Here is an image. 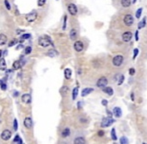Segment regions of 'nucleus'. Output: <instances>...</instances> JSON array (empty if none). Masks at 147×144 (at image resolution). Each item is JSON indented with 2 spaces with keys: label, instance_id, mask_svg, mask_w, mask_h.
I'll list each match as a JSON object with an SVG mask.
<instances>
[{
  "label": "nucleus",
  "instance_id": "1",
  "mask_svg": "<svg viewBox=\"0 0 147 144\" xmlns=\"http://www.w3.org/2000/svg\"><path fill=\"white\" fill-rule=\"evenodd\" d=\"M38 45L42 46V47H48L51 45V40L49 37L44 36V37H40L38 40Z\"/></svg>",
  "mask_w": 147,
  "mask_h": 144
},
{
  "label": "nucleus",
  "instance_id": "2",
  "mask_svg": "<svg viewBox=\"0 0 147 144\" xmlns=\"http://www.w3.org/2000/svg\"><path fill=\"white\" fill-rule=\"evenodd\" d=\"M123 60H124L123 56L120 55V54H118V55H116V56L113 57L112 63H113V65L115 66V67H120V66L122 65V63H123Z\"/></svg>",
  "mask_w": 147,
  "mask_h": 144
},
{
  "label": "nucleus",
  "instance_id": "3",
  "mask_svg": "<svg viewBox=\"0 0 147 144\" xmlns=\"http://www.w3.org/2000/svg\"><path fill=\"white\" fill-rule=\"evenodd\" d=\"M123 22L126 26H131V25L134 23V18L131 14H126L123 17Z\"/></svg>",
  "mask_w": 147,
  "mask_h": 144
},
{
  "label": "nucleus",
  "instance_id": "4",
  "mask_svg": "<svg viewBox=\"0 0 147 144\" xmlns=\"http://www.w3.org/2000/svg\"><path fill=\"white\" fill-rule=\"evenodd\" d=\"M37 16H38V14H37L36 11H32V12L28 13V14L25 16V19H26L27 22L31 23V22H34V21L37 19Z\"/></svg>",
  "mask_w": 147,
  "mask_h": 144
},
{
  "label": "nucleus",
  "instance_id": "5",
  "mask_svg": "<svg viewBox=\"0 0 147 144\" xmlns=\"http://www.w3.org/2000/svg\"><path fill=\"white\" fill-rule=\"evenodd\" d=\"M108 84V79L106 78V77H104V76H102V77H100L99 79L97 80V83H96V85H97V87H99V88H103V87H105L106 85Z\"/></svg>",
  "mask_w": 147,
  "mask_h": 144
},
{
  "label": "nucleus",
  "instance_id": "6",
  "mask_svg": "<svg viewBox=\"0 0 147 144\" xmlns=\"http://www.w3.org/2000/svg\"><path fill=\"white\" fill-rule=\"evenodd\" d=\"M114 123V119L112 117H105L101 121V127H108Z\"/></svg>",
  "mask_w": 147,
  "mask_h": 144
},
{
  "label": "nucleus",
  "instance_id": "7",
  "mask_svg": "<svg viewBox=\"0 0 147 144\" xmlns=\"http://www.w3.org/2000/svg\"><path fill=\"white\" fill-rule=\"evenodd\" d=\"M67 9H68V12L71 14V15H76L77 14V12H78V9H77V6L75 5V4H73V3H70V4H68V6H67Z\"/></svg>",
  "mask_w": 147,
  "mask_h": 144
},
{
  "label": "nucleus",
  "instance_id": "8",
  "mask_svg": "<svg viewBox=\"0 0 147 144\" xmlns=\"http://www.w3.org/2000/svg\"><path fill=\"white\" fill-rule=\"evenodd\" d=\"M11 138V131L8 130V129H5L2 131L1 133V139L4 140V141H7Z\"/></svg>",
  "mask_w": 147,
  "mask_h": 144
},
{
  "label": "nucleus",
  "instance_id": "9",
  "mask_svg": "<svg viewBox=\"0 0 147 144\" xmlns=\"http://www.w3.org/2000/svg\"><path fill=\"white\" fill-rule=\"evenodd\" d=\"M132 38V32L131 31H125L122 34V40L124 42H129Z\"/></svg>",
  "mask_w": 147,
  "mask_h": 144
},
{
  "label": "nucleus",
  "instance_id": "10",
  "mask_svg": "<svg viewBox=\"0 0 147 144\" xmlns=\"http://www.w3.org/2000/svg\"><path fill=\"white\" fill-rule=\"evenodd\" d=\"M23 124L25 126V128H27V129H31L32 127H33V121H32V119L30 117H26L23 121Z\"/></svg>",
  "mask_w": 147,
  "mask_h": 144
},
{
  "label": "nucleus",
  "instance_id": "11",
  "mask_svg": "<svg viewBox=\"0 0 147 144\" xmlns=\"http://www.w3.org/2000/svg\"><path fill=\"white\" fill-rule=\"evenodd\" d=\"M83 48H84V45H83L82 42L79 41V40L75 41V43H74V49H75V51L81 52V51L83 50Z\"/></svg>",
  "mask_w": 147,
  "mask_h": 144
},
{
  "label": "nucleus",
  "instance_id": "12",
  "mask_svg": "<svg viewBox=\"0 0 147 144\" xmlns=\"http://www.w3.org/2000/svg\"><path fill=\"white\" fill-rule=\"evenodd\" d=\"M21 100L23 103L25 104H30L31 103V95L29 94V93H26V94H23L21 96Z\"/></svg>",
  "mask_w": 147,
  "mask_h": 144
},
{
  "label": "nucleus",
  "instance_id": "13",
  "mask_svg": "<svg viewBox=\"0 0 147 144\" xmlns=\"http://www.w3.org/2000/svg\"><path fill=\"white\" fill-rule=\"evenodd\" d=\"M112 113H113V115L115 116L116 118H120V117L122 116V110H121L120 107H117V106H116V107L113 108Z\"/></svg>",
  "mask_w": 147,
  "mask_h": 144
},
{
  "label": "nucleus",
  "instance_id": "14",
  "mask_svg": "<svg viewBox=\"0 0 147 144\" xmlns=\"http://www.w3.org/2000/svg\"><path fill=\"white\" fill-rule=\"evenodd\" d=\"M93 91H94V89L91 88V87L84 88V89L82 90V92H81V96H82V97H85V96H87V95L90 94V93H92Z\"/></svg>",
  "mask_w": 147,
  "mask_h": 144
},
{
  "label": "nucleus",
  "instance_id": "15",
  "mask_svg": "<svg viewBox=\"0 0 147 144\" xmlns=\"http://www.w3.org/2000/svg\"><path fill=\"white\" fill-rule=\"evenodd\" d=\"M102 90L106 93V94H108L109 96H112V95H113V93H114L113 88H112V87H110V86H107V85H106L105 87H103V88H102Z\"/></svg>",
  "mask_w": 147,
  "mask_h": 144
},
{
  "label": "nucleus",
  "instance_id": "16",
  "mask_svg": "<svg viewBox=\"0 0 147 144\" xmlns=\"http://www.w3.org/2000/svg\"><path fill=\"white\" fill-rule=\"evenodd\" d=\"M69 37L71 40H76L77 39V31L75 29H71L69 32Z\"/></svg>",
  "mask_w": 147,
  "mask_h": 144
},
{
  "label": "nucleus",
  "instance_id": "17",
  "mask_svg": "<svg viewBox=\"0 0 147 144\" xmlns=\"http://www.w3.org/2000/svg\"><path fill=\"white\" fill-rule=\"evenodd\" d=\"M69 135H70V129L68 128V127H66V128H64V129L62 130V132H61V136H62L63 138L68 137Z\"/></svg>",
  "mask_w": 147,
  "mask_h": 144
},
{
  "label": "nucleus",
  "instance_id": "18",
  "mask_svg": "<svg viewBox=\"0 0 147 144\" xmlns=\"http://www.w3.org/2000/svg\"><path fill=\"white\" fill-rule=\"evenodd\" d=\"M7 36L5 34H3V33H1L0 34V45H4L7 43Z\"/></svg>",
  "mask_w": 147,
  "mask_h": 144
},
{
  "label": "nucleus",
  "instance_id": "19",
  "mask_svg": "<svg viewBox=\"0 0 147 144\" xmlns=\"http://www.w3.org/2000/svg\"><path fill=\"white\" fill-rule=\"evenodd\" d=\"M71 75H72V71H71V69L66 68V69L64 70V77L66 78V79H70V78H71Z\"/></svg>",
  "mask_w": 147,
  "mask_h": 144
},
{
  "label": "nucleus",
  "instance_id": "20",
  "mask_svg": "<svg viewBox=\"0 0 147 144\" xmlns=\"http://www.w3.org/2000/svg\"><path fill=\"white\" fill-rule=\"evenodd\" d=\"M57 55H58V52L56 51V50H54V49H50L49 51L47 52V56H49V57H56Z\"/></svg>",
  "mask_w": 147,
  "mask_h": 144
},
{
  "label": "nucleus",
  "instance_id": "21",
  "mask_svg": "<svg viewBox=\"0 0 147 144\" xmlns=\"http://www.w3.org/2000/svg\"><path fill=\"white\" fill-rule=\"evenodd\" d=\"M85 142H86L85 138H84V137H81V136L74 139V143H75V144H84Z\"/></svg>",
  "mask_w": 147,
  "mask_h": 144
},
{
  "label": "nucleus",
  "instance_id": "22",
  "mask_svg": "<svg viewBox=\"0 0 147 144\" xmlns=\"http://www.w3.org/2000/svg\"><path fill=\"white\" fill-rule=\"evenodd\" d=\"M22 65H23V64H22V62H21L20 60H16V61H14V63H13V68L16 69V70L20 69Z\"/></svg>",
  "mask_w": 147,
  "mask_h": 144
},
{
  "label": "nucleus",
  "instance_id": "23",
  "mask_svg": "<svg viewBox=\"0 0 147 144\" xmlns=\"http://www.w3.org/2000/svg\"><path fill=\"white\" fill-rule=\"evenodd\" d=\"M146 26V17H143L142 20L138 23V29H141V28H144Z\"/></svg>",
  "mask_w": 147,
  "mask_h": 144
},
{
  "label": "nucleus",
  "instance_id": "24",
  "mask_svg": "<svg viewBox=\"0 0 147 144\" xmlns=\"http://www.w3.org/2000/svg\"><path fill=\"white\" fill-rule=\"evenodd\" d=\"M130 4H131V0H121V5H122V7L127 8V7L130 6Z\"/></svg>",
  "mask_w": 147,
  "mask_h": 144
},
{
  "label": "nucleus",
  "instance_id": "25",
  "mask_svg": "<svg viewBox=\"0 0 147 144\" xmlns=\"http://www.w3.org/2000/svg\"><path fill=\"white\" fill-rule=\"evenodd\" d=\"M0 69L5 70L6 69V61L4 58H1V61H0Z\"/></svg>",
  "mask_w": 147,
  "mask_h": 144
},
{
  "label": "nucleus",
  "instance_id": "26",
  "mask_svg": "<svg viewBox=\"0 0 147 144\" xmlns=\"http://www.w3.org/2000/svg\"><path fill=\"white\" fill-rule=\"evenodd\" d=\"M77 95H78V87H75L74 89H73V91H72V99L75 100L76 97H77Z\"/></svg>",
  "mask_w": 147,
  "mask_h": 144
},
{
  "label": "nucleus",
  "instance_id": "27",
  "mask_svg": "<svg viewBox=\"0 0 147 144\" xmlns=\"http://www.w3.org/2000/svg\"><path fill=\"white\" fill-rule=\"evenodd\" d=\"M111 138L114 141L117 140V136H116V133H115V128H112L111 129Z\"/></svg>",
  "mask_w": 147,
  "mask_h": 144
},
{
  "label": "nucleus",
  "instance_id": "28",
  "mask_svg": "<svg viewBox=\"0 0 147 144\" xmlns=\"http://www.w3.org/2000/svg\"><path fill=\"white\" fill-rule=\"evenodd\" d=\"M13 142L14 143H16V142H18V143H20V144H22L23 143V141H22V139L20 138V136L17 134V135H15V138L13 139Z\"/></svg>",
  "mask_w": 147,
  "mask_h": 144
},
{
  "label": "nucleus",
  "instance_id": "29",
  "mask_svg": "<svg viewBox=\"0 0 147 144\" xmlns=\"http://www.w3.org/2000/svg\"><path fill=\"white\" fill-rule=\"evenodd\" d=\"M142 11H143V8H138V10L136 11V18H138V19H140V17H141V14H142Z\"/></svg>",
  "mask_w": 147,
  "mask_h": 144
},
{
  "label": "nucleus",
  "instance_id": "30",
  "mask_svg": "<svg viewBox=\"0 0 147 144\" xmlns=\"http://www.w3.org/2000/svg\"><path fill=\"white\" fill-rule=\"evenodd\" d=\"M30 37H31V35H30V34H23V35L21 36V39L19 40V42H20V43H22V42H23V40L29 39Z\"/></svg>",
  "mask_w": 147,
  "mask_h": 144
},
{
  "label": "nucleus",
  "instance_id": "31",
  "mask_svg": "<svg viewBox=\"0 0 147 144\" xmlns=\"http://www.w3.org/2000/svg\"><path fill=\"white\" fill-rule=\"evenodd\" d=\"M124 79H125L124 75L120 74V76H119V79H118V82H117V84H118V85H121V84H122V83L124 82Z\"/></svg>",
  "mask_w": 147,
  "mask_h": 144
},
{
  "label": "nucleus",
  "instance_id": "32",
  "mask_svg": "<svg viewBox=\"0 0 147 144\" xmlns=\"http://www.w3.org/2000/svg\"><path fill=\"white\" fill-rule=\"evenodd\" d=\"M129 141H128V139L125 137V136H123V137H121L120 138V143L121 144H127Z\"/></svg>",
  "mask_w": 147,
  "mask_h": 144
},
{
  "label": "nucleus",
  "instance_id": "33",
  "mask_svg": "<svg viewBox=\"0 0 147 144\" xmlns=\"http://www.w3.org/2000/svg\"><path fill=\"white\" fill-rule=\"evenodd\" d=\"M60 92H61V94H66V93L68 92V87H67V86H63V87L61 88Z\"/></svg>",
  "mask_w": 147,
  "mask_h": 144
},
{
  "label": "nucleus",
  "instance_id": "34",
  "mask_svg": "<svg viewBox=\"0 0 147 144\" xmlns=\"http://www.w3.org/2000/svg\"><path fill=\"white\" fill-rule=\"evenodd\" d=\"M17 128H18L17 119H14V121H13V129H14V130H17Z\"/></svg>",
  "mask_w": 147,
  "mask_h": 144
},
{
  "label": "nucleus",
  "instance_id": "35",
  "mask_svg": "<svg viewBox=\"0 0 147 144\" xmlns=\"http://www.w3.org/2000/svg\"><path fill=\"white\" fill-rule=\"evenodd\" d=\"M4 4H5V6H6V9H7V10H10V9H11V5H10L9 2H8V0H5Z\"/></svg>",
  "mask_w": 147,
  "mask_h": 144
},
{
  "label": "nucleus",
  "instance_id": "36",
  "mask_svg": "<svg viewBox=\"0 0 147 144\" xmlns=\"http://www.w3.org/2000/svg\"><path fill=\"white\" fill-rule=\"evenodd\" d=\"M45 2H46V0H38V1H37V5L39 7H41V6H43L45 4Z\"/></svg>",
  "mask_w": 147,
  "mask_h": 144
},
{
  "label": "nucleus",
  "instance_id": "37",
  "mask_svg": "<svg viewBox=\"0 0 147 144\" xmlns=\"http://www.w3.org/2000/svg\"><path fill=\"white\" fill-rule=\"evenodd\" d=\"M138 53H139V50H138V48H135L134 51H133V59H135L138 55Z\"/></svg>",
  "mask_w": 147,
  "mask_h": 144
},
{
  "label": "nucleus",
  "instance_id": "38",
  "mask_svg": "<svg viewBox=\"0 0 147 144\" xmlns=\"http://www.w3.org/2000/svg\"><path fill=\"white\" fill-rule=\"evenodd\" d=\"M66 21H67V16L65 15V16H64V23H63V27H62V29H63V30H65V28H66Z\"/></svg>",
  "mask_w": 147,
  "mask_h": 144
},
{
  "label": "nucleus",
  "instance_id": "39",
  "mask_svg": "<svg viewBox=\"0 0 147 144\" xmlns=\"http://www.w3.org/2000/svg\"><path fill=\"white\" fill-rule=\"evenodd\" d=\"M104 134H105V132H104L103 130H99V131L97 132V135H98L99 137H103V136H104Z\"/></svg>",
  "mask_w": 147,
  "mask_h": 144
},
{
  "label": "nucleus",
  "instance_id": "40",
  "mask_svg": "<svg viewBox=\"0 0 147 144\" xmlns=\"http://www.w3.org/2000/svg\"><path fill=\"white\" fill-rule=\"evenodd\" d=\"M31 51H32V48L30 46H28V47L25 48V54H29Z\"/></svg>",
  "mask_w": 147,
  "mask_h": 144
},
{
  "label": "nucleus",
  "instance_id": "41",
  "mask_svg": "<svg viewBox=\"0 0 147 144\" xmlns=\"http://www.w3.org/2000/svg\"><path fill=\"white\" fill-rule=\"evenodd\" d=\"M16 43H17V40L16 39H12V41L9 43V47H11V46H13V45H15Z\"/></svg>",
  "mask_w": 147,
  "mask_h": 144
},
{
  "label": "nucleus",
  "instance_id": "42",
  "mask_svg": "<svg viewBox=\"0 0 147 144\" xmlns=\"http://www.w3.org/2000/svg\"><path fill=\"white\" fill-rule=\"evenodd\" d=\"M0 86H1V89H2V90H6V88H7L6 84H5V83H3V82L0 83Z\"/></svg>",
  "mask_w": 147,
  "mask_h": 144
},
{
  "label": "nucleus",
  "instance_id": "43",
  "mask_svg": "<svg viewBox=\"0 0 147 144\" xmlns=\"http://www.w3.org/2000/svg\"><path fill=\"white\" fill-rule=\"evenodd\" d=\"M129 74L131 75V76L134 75V74H135V69H134V68H130V69H129Z\"/></svg>",
  "mask_w": 147,
  "mask_h": 144
},
{
  "label": "nucleus",
  "instance_id": "44",
  "mask_svg": "<svg viewBox=\"0 0 147 144\" xmlns=\"http://www.w3.org/2000/svg\"><path fill=\"white\" fill-rule=\"evenodd\" d=\"M138 35H139V32H138V30H137V31H135V40L136 41L139 40V36Z\"/></svg>",
  "mask_w": 147,
  "mask_h": 144
},
{
  "label": "nucleus",
  "instance_id": "45",
  "mask_svg": "<svg viewBox=\"0 0 147 144\" xmlns=\"http://www.w3.org/2000/svg\"><path fill=\"white\" fill-rule=\"evenodd\" d=\"M101 103H102V105H103V106H107V104H108V101L106 100V99H103Z\"/></svg>",
  "mask_w": 147,
  "mask_h": 144
},
{
  "label": "nucleus",
  "instance_id": "46",
  "mask_svg": "<svg viewBox=\"0 0 147 144\" xmlns=\"http://www.w3.org/2000/svg\"><path fill=\"white\" fill-rule=\"evenodd\" d=\"M106 112H107V116H108V117H112V115H113L112 111H110V110H107Z\"/></svg>",
  "mask_w": 147,
  "mask_h": 144
},
{
  "label": "nucleus",
  "instance_id": "47",
  "mask_svg": "<svg viewBox=\"0 0 147 144\" xmlns=\"http://www.w3.org/2000/svg\"><path fill=\"white\" fill-rule=\"evenodd\" d=\"M22 32H24V31H23V30H20V29H17V30H16V34L19 35V34H21Z\"/></svg>",
  "mask_w": 147,
  "mask_h": 144
},
{
  "label": "nucleus",
  "instance_id": "48",
  "mask_svg": "<svg viewBox=\"0 0 147 144\" xmlns=\"http://www.w3.org/2000/svg\"><path fill=\"white\" fill-rule=\"evenodd\" d=\"M119 76H120V74H116L115 76H114V80H115V81H117V80L119 79Z\"/></svg>",
  "mask_w": 147,
  "mask_h": 144
},
{
  "label": "nucleus",
  "instance_id": "49",
  "mask_svg": "<svg viewBox=\"0 0 147 144\" xmlns=\"http://www.w3.org/2000/svg\"><path fill=\"white\" fill-rule=\"evenodd\" d=\"M80 122L81 123H85V122H87V120L85 119V118H80Z\"/></svg>",
  "mask_w": 147,
  "mask_h": 144
},
{
  "label": "nucleus",
  "instance_id": "50",
  "mask_svg": "<svg viewBox=\"0 0 147 144\" xmlns=\"http://www.w3.org/2000/svg\"><path fill=\"white\" fill-rule=\"evenodd\" d=\"M130 96H131V100H132V101H134V99H135V97H134V93H133V92L131 93V95H130Z\"/></svg>",
  "mask_w": 147,
  "mask_h": 144
},
{
  "label": "nucleus",
  "instance_id": "51",
  "mask_svg": "<svg viewBox=\"0 0 147 144\" xmlns=\"http://www.w3.org/2000/svg\"><path fill=\"white\" fill-rule=\"evenodd\" d=\"M21 48H23V46L20 44V45H18V46H16V49H21Z\"/></svg>",
  "mask_w": 147,
  "mask_h": 144
},
{
  "label": "nucleus",
  "instance_id": "52",
  "mask_svg": "<svg viewBox=\"0 0 147 144\" xmlns=\"http://www.w3.org/2000/svg\"><path fill=\"white\" fill-rule=\"evenodd\" d=\"M80 107H81V102H78V108L80 109Z\"/></svg>",
  "mask_w": 147,
  "mask_h": 144
},
{
  "label": "nucleus",
  "instance_id": "53",
  "mask_svg": "<svg viewBox=\"0 0 147 144\" xmlns=\"http://www.w3.org/2000/svg\"><path fill=\"white\" fill-rule=\"evenodd\" d=\"M2 54H3V52H2V50H0V57L2 56Z\"/></svg>",
  "mask_w": 147,
  "mask_h": 144
},
{
  "label": "nucleus",
  "instance_id": "54",
  "mask_svg": "<svg viewBox=\"0 0 147 144\" xmlns=\"http://www.w3.org/2000/svg\"><path fill=\"white\" fill-rule=\"evenodd\" d=\"M17 95H18V92H15V93H14V96L16 97V96H17Z\"/></svg>",
  "mask_w": 147,
  "mask_h": 144
},
{
  "label": "nucleus",
  "instance_id": "55",
  "mask_svg": "<svg viewBox=\"0 0 147 144\" xmlns=\"http://www.w3.org/2000/svg\"><path fill=\"white\" fill-rule=\"evenodd\" d=\"M136 1H137V0H133V4H134V3H136Z\"/></svg>",
  "mask_w": 147,
  "mask_h": 144
},
{
  "label": "nucleus",
  "instance_id": "56",
  "mask_svg": "<svg viewBox=\"0 0 147 144\" xmlns=\"http://www.w3.org/2000/svg\"><path fill=\"white\" fill-rule=\"evenodd\" d=\"M0 123H1V120H0Z\"/></svg>",
  "mask_w": 147,
  "mask_h": 144
}]
</instances>
